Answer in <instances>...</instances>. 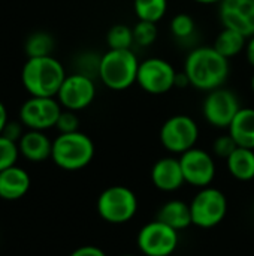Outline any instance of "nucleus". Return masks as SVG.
<instances>
[{
    "label": "nucleus",
    "mask_w": 254,
    "mask_h": 256,
    "mask_svg": "<svg viewBox=\"0 0 254 256\" xmlns=\"http://www.w3.org/2000/svg\"><path fill=\"white\" fill-rule=\"evenodd\" d=\"M54 38L46 32H34L25 39V54L28 58L31 57H46L51 56L54 50Z\"/></svg>",
    "instance_id": "23"
},
{
    "label": "nucleus",
    "mask_w": 254,
    "mask_h": 256,
    "mask_svg": "<svg viewBox=\"0 0 254 256\" xmlns=\"http://www.w3.org/2000/svg\"><path fill=\"white\" fill-rule=\"evenodd\" d=\"M106 44L109 50H132L135 45L133 28L127 24H114L106 33Z\"/></svg>",
    "instance_id": "24"
},
{
    "label": "nucleus",
    "mask_w": 254,
    "mask_h": 256,
    "mask_svg": "<svg viewBox=\"0 0 254 256\" xmlns=\"http://www.w3.org/2000/svg\"><path fill=\"white\" fill-rule=\"evenodd\" d=\"M22 126L24 124L21 122H7L6 126H4V129H3V132H1V135L6 136L7 140H10V141H13V142L18 144V141L24 135Z\"/></svg>",
    "instance_id": "30"
},
{
    "label": "nucleus",
    "mask_w": 254,
    "mask_h": 256,
    "mask_svg": "<svg viewBox=\"0 0 254 256\" xmlns=\"http://www.w3.org/2000/svg\"><path fill=\"white\" fill-rule=\"evenodd\" d=\"M175 68L162 57H150L139 63L136 84L148 94H165L175 88Z\"/></svg>",
    "instance_id": "9"
},
{
    "label": "nucleus",
    "mask_w": 254,
    "mask_h": 256,
    "mask_svg": "<svg viewBox=\"0 0 254 256\" xmlns=\"http://www.w3.org/2000/svg\"><path fill=\"white\" fill-rule=\"evenodd\" d=\"M252 90H253V93H254V74H253V76H252Z\"/></svg>",
    "instance_id": "36"
},
{
    "label": "nucleus",
    "mask_w": 254,
    "mask_h": 256,
    "mask_svg": "<svg viewBox=\"0 0 254 256\" xmlns=\"http://www.w3.org/2000/svg\"><path fill=\"white\" fill-rule=\"evenodd\" d=\"M19 154L28 162H43L51 158L52 141L42 130H27L18 141Z\"/></svg>",
    "instance_id": "17"
},
{
    "label": "nucleus",
    "mask_w": 254,
    "mask_h": 256,
    "mask_svg": "<svg viewBox=\"0 0 254 256\" xmlns=\"http://www.w3.org/2000/svg\"><path fill=\"white\" fill-rule=\"evenodd\" d=\"M94 158V142L79 130L60 134L52 141V162L64 171H79Z\"/></svg>",
    "instance_id": "4"
},
{
    "label": "nucleus",
    "mask_w": 254,
    "mask_h": 256,
    "mask_svg": "<svg viewBox=\"0 0 254 256\" xmlns=\"http://www.w3.org/2000/svg\"><path fill=\"white\" fill-rule=\"evenodd\" d=\"M237 148H238V144L235 142V140L229 134L220 135L213 142V152L220 159H228Z\"/></svg>",
    "instance_id": "28"
},
{
    "label": "nucleus",
    "mask_w": 254,
    "mask_h": 256,
    "mask_svg": "<svg viewBox=\"0 0 254 256\" xmlns=\"http://www.w3.org/2000/svg\"><path fill=\"white\" fill-rule=\"evenodd\" d=\"M219 16L223 27L237 30L247 39L254 34V0H222Z\"/></svg>",
    "instance_id": "14"
},
{
    "label": "nucleus",
    "mask_w": 254,
    "mask_h": 256,
    "mask_svg": "<svg viewBox=\"0 0 254 256\" xmlns=\"http://www.w3.org/2000/svg\"><path fill=\"white\" fill-rule=\"evenodd\" d=\"M193 225L210 230L217 226L228 213V200L225 194L216 188H202L190 202Z\"/></svg>",
    "instance_id": "6"
},
{
    "label": "nucleus",
    "mask_w": 254,
    "mask_h": 256,
    "mask_svg": "<svg viewBox=\"0 0 254 256\" xmlns=\"http://www.w3.org/2000/svg\"><path fill=\"white\" fill-rule=\"evenodd\" d=\"M178 231L157 219L144 225L138 232V248L145 256H169L178 246Z\"/></svg>",
    "instance_id": "12"
},
{
    "label": "nucleus",
    "mask_w": 254,
    "mask_h": 256,
    "mask_svg": "<svg viewBox=\"0 0 254 256\" xmlns=\"http://www.w3.org/2000/svg\"><path fill=\"white\" fill-rule=\"evenodd\" d=\"M228 170L231 176L240 182H250L254 178V150L238 147L228 159Z\"/></svg>",
    "instance_id": "20"
},
{
    "label": "nucleus",
    "mask_w": 254,
    "mask_h": 256,
    "mask_svg": "<svg viewBox=\"0 0 254 256\" xmlns=\"http://www.w3.org/2000/svg\"><path fill=\"white\" fill-rule=\"evenodd\" d=\"M241 108L238 94L229 88L220 87L207 92L202 104V114L208 124L217 129H228Z\"/></svg>",
    "instance_id": "8"
},
{
    "label": "nucleus",
    "mask_w": 254,
    "mask_h": 256,
    "mask_svg": "<svg viewBox=\"0 0 254 256\" xmlns=\"http://www.w3.org/2000/svg\"><path fill=\"white\" fill-rule=\"evenodd\" d=\"M66 76L64 66L52 56L27 58L21 70L24 88L39 98H55Z\"/></svg>",
    "instance_id": "2"
},
{
    "label": "nucleus",
    "mask_w": 254,
    "mask_h": 256,
    "mask_svg": "<svg viewBox=\"0 0 254 256\" xmlns=\"http://www.w3.org/2000/svg\"><path fill=\"white\" fill-rule=\"evenodd\" d=\"M162 146L174 154H183L193 148L199 138L198 123L186 114H177L169 117L160 128Z\"/></svg>",
    "instance_id": "7"
},
{
    "label": "nucleus",
    "mask_w": 254,
    "mask_h": 256,
    "mask_svg": "<svg viewBox=\"0 0 254 256\" xmlns=\"http://www.w3.org/2000/svg\"><path fill=\"white\" fill-rule=\"evenodd\" d=\"M184 72L190 80V86L201 92H211L225 86L231 75V63L214 46L204 45L189 52Z\"/></svg>",
    "instance_id": "1"
},
{
    "label": "nucleus",
    "mask_w": 254,
    "mask_h": 256,
    "mask_svg": "<svg viewBox=\"0 0 254 256\" xmlns=\"http://www.w3.org/2000/svg\"><path fill=\"white\" fill-rule=\"evenodd\" d=\"M55 128L60 134H72L79 130V118L76 112L70 110H63L57 120Z\"/></svg>",
    "instance_id": "29"
},
{
    "label": "nucleus",
    "mask_w": 254,
    "mask_h": 256,
    "mask_svg": "<svg viewBox=\"0 0 254 256\" xmlns=\"http://www.w3.org/2000/svg\"><path fill=\"white\" fill-rule=\"evenodd\" d=\"M190 86V80L187 76V74L183 70V72H177L175 75V87L177 88H186Z\"/></svg>",
    "instance_id": "33"
},
{
    "label": "nucleus",
    "mask_w": 254,
    "mask_h": 256,
    "mask_svg": "<svg viewBox=\"0 0 254 256\" xmlns=\"http://www.w3.org/2000/svg\"><path fill=\"white\" fill-rule=\"evenodd\" d=\"M178 159L186 183L199 189L207 188L213 183L216 177V162L208 152L193 147L180 154Z\"/></svg>",
    "instance_id": "13"
},
{
    "label": "nucleus",
    "mask_w": 254,
    "mask_h": 256,
    "mask_svg": "<svg viewBox=\"0 0 254 256\" xmlns=\"http://www.w3.org/2000/svg\"><path fill=\"white\" fill-rule=\"evenodd\" d=\"M246 45H247V38L243 33L223 27V30L217 34L213 46L223 57L231 60L232 57H237L238 54H241L246 50Z\"/></svg>",
    "instance_id": "21"
},
{
    "label": "nucleus",
    "mask_w": 254,
    "mask_h": 256,
    "mask_svg": "<svg viewBox=\"0 0 254 256\" xmlns=\"http://www.w3.org/2000/svg\"><path fill=\"white\" fill-rule=\"evenodd\" d=\"M199 4H216V3H220L222 0H193Z\"/></svg>",
    "instance_id": "35"
},
{
    "label": "nucleus",
    "mask_w": 254,
    "mask_h": 256,
    "mask_svg": "<svg viewBox=\"0 0 254 256\" xmlns=\"http://www.w3.org/2000/svg\"><path fill=\"white\" fill-rule=\"evenodd\" d=\"M253 212H254V202H253Z\"/></svg>",
    "instance_id": "38"
},
{
    "label": "nucleus",
    "mask_w": 254,
    "mask_h": 256,
    "mask_svg": "<svg viewBox=\"0 0 254 256\" xmlns=\"http://www.w3.org/2000/svg\"><path fill=\"white\" fill-rule=\"evenodd\" d=\"M63 108L57 98H28L19 108V122L30 130H48L55 128Z\"/></svg>",
    "instance_id": "10"
},
{
    "label": "nucleus",
    "mask_w": 254,
    "mask_h": 256,
    "mask_svg": "<svg viewBox=\"0 0 254 256\" xmlns=\"http://www.w3.org/2000/svg\"><path fill=\"white\" fill-rule=\"evenodd\" d=\"M196 32V21L189 14H177L171 20V33L178 40L190 39Z\"/></svg>",
    "instance_id": "25"
},
{
    "label": "nucleus",
    "mask_w": 254,
    "mask_h": 256,
    "mask_svg": "<svg viewBox=\"0 0 254 256\" xmlns=\"http://www.w3.org/2000/svg\"><path fill=\"white\" fill-rule=\"evenodd\" d=\"M19 156L18 144L0 135V172L16 165Z\"/></svg>",
    "instance_id": "27"
},
{
    "label": "nucleus",
    "mask_w": 254,
    "mask_h": 256,
    "mask_svg": "<svg viewBox=\"0 0 254 256\" xmlns=\"http://www.w3.org/2000/svg\"><path fill=\"white\" fill-rule=\"evenodd\" d=\"M157 220L171 226L175 231H183L193 225L190 204H186L178 200L168 201L157 212Z\"/></svg>",
    "instance_id": "18"
},
{
    "label": "nucleus",
    "mask_w": 254,
    "mask_h": 256,
    "mask_svg": "<svg viewBox=\"0 0 254 256\" xmlns=\"http://www.w3.org/2000/svg\"><path fill=\"white\" fill-rule=\"evenodd\" d=\"M55 98L61 108L75 112L82 111L88 108L96 98L94 80L81 72H73L64 78Z\"/></svg>",
    "instance_id": "11"
},
{
    "label": "nucleus",
    "mask_w": 254,
    "mask_h": 256,
    "mask_svg": "<svg viewBox=\"0 0 254 256\" xmlns=\"http://www.w3.org/2000/svg\"><path fill=\"white\" fill-rule=\"evenodd\" d=\"M31 180L28 172L13 165L0 172V200L3 201H18L30 189Z\"/></svg>",
    "instance_id": "16"
},
{
    "label": "nucleus",
    "mask_w": 254,
    "mask_h": 256,
    "mask_svg": "<svg viewBox=\"0 0 254 256\" xmlns=\"http://www.w3.org/2000/svg\"><path fill=\"white\" fill-rule=\"evenodd\" d=\"M244 52H246V58H247L249 64H252L254 68V34L247 39V45H246Z\"/></svg>",
    "instance_id": "32"
},
{
    "label": "nucleus",
    "mask_w": 254,
    "mask_h": 256,
    "mask_svg": "<svg viewBox=\"0 0 254 256\" xmlns=\"http://www.w3.org/2000/svg\"><path fill=\"white\" fill-rule=\"evenodd\" d=\"M69 256H106V254L97 246H81Z\"/></svg>",
    "instance_id": "31"
},
{
    "label": "nucleus",
    "mask_w": 254,
    "mask_h": 256,
    "mask_svg": "<svg viewBox=\"0 0 254 256\" xmlns=\"http://www.w3.org/2000/svg\"><path fill=\"white\" fill-rule=\"evenodd\" d=\"M228 129L238 147L254 150V108L243 106Z\"/></svg>",
    "instance_id": "19"
},
{
    "label": "nucleus",
    "mask_w": 254,
    "mask_h": 256,
    "mask_svg": "<svg viewBox=\"0 0 254 256\" xmlns=\"http://www.w3.org/2000/svg\"><path fill=\"white\" fill-rule=\"evenodd\" d=\"M7 122H9V118H7V110L0 102V135H1V132H3V129H4V126H6Z\"/></svg>",
    "instance_id": "34"
},
{
    "label": "nucleus",
    "mask_w": 254,
    "mask_h": 256,
    "mask_svg": "<svg viewBox=\"0 0 254 256\" xmlns=\"http://www.w3.org/2000/svg\"><path fill=\"white\" fill-rule=\"evenodd\" d=\"M151 182L162 192H175L186 183L180 159L162 158L151 168Z\"/></svg>",
    "instance_id": "15"
},
{
    "label": "nucleus",
    "mask_w": 254,
    "mask_h": 256,
    "mask_svg": "<svg viewBox=\"0 0 254 256\" xmlns=\"http://www.w3.org/2000/svg\"><path fill=\"white\" fill-rule=\"evenodd\" d=\"M99 216L112 225H121L135 218L138 212V198L127 186H109L97 198Z\"/></svg>",
    "instance_id": "5"
},
{
    "label": "nucleus",
    "mask_w": 254,
    "mask_h": 256,
    "mask_svg": "<svg viewBox=\"0 0 254 256\" xmlns=\"http://www.w3.org/2000/svg\"><path fill=\"white\" fill-rule=\"evenodd\" d=\"M139 63L133 50H108L100 56L97 78L109 90H127L136 84Z\"/></svg>",
    "instance_id": "3"
},
{
    "label": "nucleus",
    "mask_w": 254,
    "mask_h": 256,
    "mask_svg": "<svg viewBox=\"0 0 254 256\" xmlns=\"http://www.w3.org/2000/svg\"><path fill=\"white\" fill-rule=\"evenodd\" d=\"M121 256H133V255H121Z\"/></svg>",
    "instance_id": "37"
},
{
    "label": "nucleus",
    "mask_w": 254,
    "mask_h": 256,
    "mask_svg": "<svg viewBox=\"0 0 254 256\" xmlns=\"http://www.w3.org/2000/svg\"><path fill=\"white\" fill-rule=\"evenodd\" d=\"M157 34H159V30H157V24H156V22L138 20V22L133 26V39H135V45H138V46H141V48L151 46V45L156 42Z\"/></svg>",
    "instance_id": "26"
},
{
    "label": "nucleus",
    "mask_w": 254,
    "mask_h": 256,
    "mask_svg": "<svg viewBox=\"0 0 254 256\" xmlns=\"http://www.w3.org/2000/svg\"><path fill=\"white\" fill-rule=\"evenodd\" d=\"M133 12L138 20L157 24L168 12V0H133Z\"/></svg>",
    "instance_id": "22"
}]
</instances>
